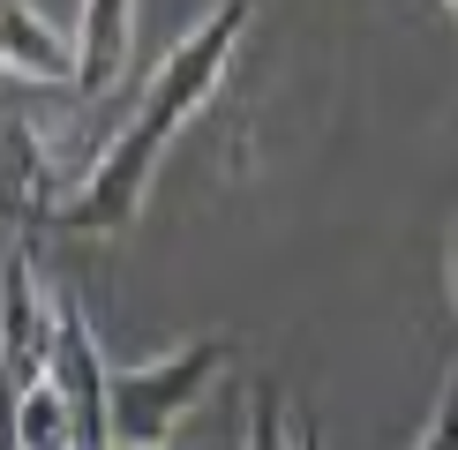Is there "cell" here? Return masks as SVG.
<instances>
[{"instance_id": "6da1fadb", "label": "cell", "mask_w": 458, "mask_h": 450, "mask_svg": "<svg viewBox=\"0 0 458 450\" xmlns=\"http://www.w3.org/2000/svg\"><path fill=\"white\" fill-rule=\"evenodd\" d=\"M248 23H256V0H218L211 15H196V23L174 38V53H165L158 75L143 83V105L128 112V128L98 150V165H90V173L75 180V196L61 203L68 225H83V233H128V225L143 218V196H150V173H158L165 143L218 98Z\"/></svg>"}, {"instance_id": "7a4b0ae2", "label": "cell", "mask_w": 458, "mask_h": 450, "mask_svg": "<svg viewBox=\"0 0 458 450\" xmlns=\"http://www.w3.org/2000/svg\"><path fill=\"white\" fill-rule=\"evenodd\" d=\"M233 338H196V346L165 353L143 368H106V436L113 450H165L174 428L196 412V398L211 390V375L233 361Z\"/></svg>"}, {"instance_id": "3957f363", "label": "cell", "mask_w": 458, "mask_h": 450, "mask_svg": "<svg viewBox=\"0 0 458 450\" xmlns=\"http://www.w3.org/2000/svg\"><path fill=\"white\" fill-rule=\"evenodd\" d=\"M46 353H53V300L38 293L30 248H8L0 255V383L30 390L46 375Z\"/></svg>"}, {"instance_id": "277c9868", "label": "cell", "mask_w": 458, "mask_h": 450, "mask_svg": "<svg viewBox=\"0 0 458 450\" xmlns=\"http://www.w3.org/2000/svg\"><path fill=\"white\" fill-rule=\"evenodd\" d=\"M128 38H136V0H83V23H75V68L68 83L83 90V98H98V90L121 83L128 68Z\"/></svg>"}, {"instance_id": "5b68a950", "label": "cell", "mask_w": 458, "mask_h": 450, "mask_svg": "<svg viewBox=\"0 0 458 450\" xmlns=\"http://www.w3.org/2000/svg\"><path fill=\"white\" fill-rule=\"evenodd\" d=\"M0 68L8 75H30V83H68L75 53L68 38H53V23L23 0H0Z\"/></svg>"}, {"instance_id": "8992f818", "label": "cell", "mask_w": 458, "mask_h": 450, "mask_svg": "<svg viewBox=\"0 0 458 450\" xmlns=\"http://www.w3.org/2000/svg\"><path fill=\"white\" fill-rule=\"evenodd\" d=\"M413 450H458V361H451V383H444V398H436V421H428V436L413 443Z\"/></svg>"}, {"instance_id": "52a82bcc", "label": "cell", "mask_w": 458, "mask_h": 450, "mask_svg": "<svg viewBox=\"0 0 458 450\" xmlns=\"http://www.w3.org/2000/svg\"><path fill=\"white\" fill-rule=\"evenodd\" d=\"M293 450H323V428H309V421H301V428H293Z\"/></svg>"}, {"instance_id": "ba28073f", "label": "cell", "mask_w": 458, "mask_h": 450, "mask_svg": "<svg viewBox=\"0 0 458 450\" xmlns=\"http://www.w3.org/2000/svg\"><path fill=\"white\" fill-rule=\"evenodd\" d=\"M451 300H458V233H451Z\"/></svg>"}, {"instance_id": "9c48e42d", "label": "cell", "mask_w": 458, "mask_h": 450, "mask_svg": "<svg viewBox=\"0 0 458 450\" xmlns=\"http://www.w3.org/2000/svg\"><path fill=\"white\" fill-rule=\"evenodd\" d=\"M444 15H458V0H444Z\"/></svg>"}]
</instances>
